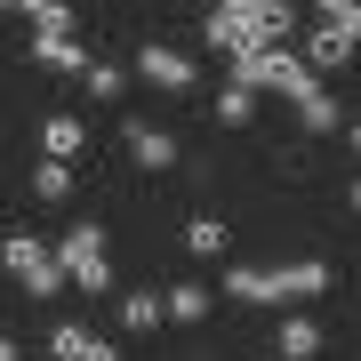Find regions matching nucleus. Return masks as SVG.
<instances>
[{"instance_id": "obj_1", "label": "nucleus", "mask_w": 361, "mask_h": 361, "mask_svg": "<svg viewBox=\"0 0 361 361\" xmlns=\"http://www.w3.org/2000/svg\"><path fill=\"white\" fill-rule=\"evenodd\" d=\"M289 32H297V8H289V0H209V16H201V40L217 56H249V49L289 40Z\"/></svg>"}, {"instance_id": "obj_2", "label": "nucleus", "mask_w": 361, "mask_h": 361, "mask_svg": "<svg viewBox=\"0 0 361 361\" xmlns=\"http://www.w3.org/2000/svg\"><path fill=\"white\" fill-rule=\"evenodd\" d=\"M329 289V257H297V265H233L225 297L233 305H305Z\"/></svg>"}, {"instance_id": "obj_3", "label": "nucleus", "mask_w": 361, "mask_h": 361, "mask_svg": "<svg viewBox=\"0 0 361 361\" xmlns=\"http://www.w3.org/2000/svg\"><path fill=\"white\" fill-rule=\"evenodd\" d=\"M0 265L16 273V289H25L32 305H49V297L73 281L65 257H56V249H40V233H8V241H0Z\"/></svg>"}, {"instance_id": "obj_4", "label": "nucleus", "mask_w": 361, "mask_h": 361, "mask_svg": "<svg viewBox=\"0 0 361 361\" xmlns=\"http://www.w3.org/2000/svg\"><path fill=\"white\" fill-rule=\"evenodd\" d=\"M56 257H65V273H73L80 297H104V289H113V249H104V225L80 217L65 241H56Z\"/></svg>"}, {"instance_id": "obj_5", "label": "nucleus", "mask_w": 361, "mask_h": 361, "mask_svg": "<svg viewBox=\"0 0 361 361\" xmlns=\"http://www.w3.org/2000/svg\"><path fill=\"white\" fill-rule=\"evenodd\" d=\"M233 80H249V89H281V97H297L305 80H322L305 65V56H289L281 40H265V49H249V56H233Z\"/></svg>"}, {"instance_id": "obj_6", "label": "nucleus", "mask_w": 361, "mask_h": 361, "mask_svg": "<svg viewBox=\"0 0 361 361\" xmlns=\"http://www.w3.org/2000/svg\"><path fill=\"white\" fill-rule=\"evenodd\" d=\"M137 80L161 89V97H185V89H193V56L169 49V40H145V49H137Z\"/></svg>"}, {"instance_id": "obj_7", "label": "nucleus", "mask_w": 361, "mask_h": 361, "mask_svg": "<svg viewBox=\"0 0 361 361\" xmlns=\"http://www.w3.org/2000/svg\"><path fill=\"white\" fill-rule=\"evenodd\" d=\"M32 65H40V73H65V80H80V73H89V49H80L73 32H32Z\"/></svg>"}, {"instance_id": "obj_8", "label": "nucleus", "mask_w": 361, "mask_h": 361, "mask_svg": "<svg viewBox=\"0 0 361 361\" xmlns=\"http://www.w3.org/2000/svg\"><path fill=\"white\" fill-rule=\"evenodd\" d=\"M353 49H361V40H353L345 25H305V65H313V73H337V65H353Z\"/></svg>"}, {"instance_id": "obj_9", "label": "nucleus", "mask_w": 361, "mask_h": 361, "mask_svg": "<svg viewBox=\"0 0 361 361\" xmlns=\"http://www.w3.org/2000/svg\"><path fill=\"white\" fill-rule=\"evenodd\" d=\"M49 353H56V361H113L121 345H104L89 322H56V329H49Z\"/></svg>"}, {"instance_id": "obj_10", "label": "nucleus", "mask_w": 361, "mask_h": 361, "mask_svg": "<svg viewBox=\"0 0 361 361\" xmlns=\"http://www.w3.org/2000/svg\"><path fill=\"white\" fill-rule=\"evenodd\" d=\"M289 104H297V121H305L313 137H329V129H345V113H337V97L322 89V80H305V89H297Z\"/></svg>"}, {"instance_id": "obj_11", "label": "nucleus", "mask_w": 361, "mask_h": 361, "mask_svg": "<svg viewBox=\"0 0 361 361\" xmlns=\"http://www.w3.org/2000/svg\"><path fill=\"white\" fill-rule=\"evenodd\" d=\"M32 201H40V209H65V201H73V161L40 153V161H32Z\"/></svg>"}, {"instance_id": "obj_12", "label": "nucleus", "mask_w": 361, "mask_h": 361, "mask_svg": "<svg viewBox=\"0 0 361 361\" xmlns=\"http://www.w3.org/2000/svg\"><path fill=\"white\" fill-rule=\"evenodd\" d=\"M40 153H56V161H80V153H89V129H80L73 113H49V121H40Z\"/></svg>"}, {"instance_id": "obj_13", "label": "nucleus", "mask_w": 361, "mask_h": 361, "mask_svg": "<svg viewBox=\"0 0 361 361\" xmlns=\"http://www.w3.org/2000/svg\"><path fill=\"white\" fill-rule=\"evenodd\" d=\"M161 322H169V297L161 289H129V297H121V329H129V337L161 329Z\"/></svg>"}, {"instance_id": "obj_14", "label": "nucleus", "mask_w": 361, "mask_h": 361, "mask_svg": "<svg viewBox=\"0 0 361 361\" xmlns=\"http://www.w3.org/2000/svg\"><path fill=\"white\" fill-rule=\"evenodd\" d=\"M273 353H281V361H313V353H322V329H313V322H305V313H297V305H289V322H281V329H273Z\"/></svg>"}, {"instance_id": "obj_15", "label": "nucleus", "mask_w": 361, "mask_h": 361, "mask_svg": "<svg viewBox=\"0 0 361 361\" xmlns=\"http://www.w3.org/2000/svg\"><path fill=\"white\" fill-rule=\"evenodd\" d=\"M129 153H137V169H177V137L137 121V129H129Z\"/></svg>"}, {"instance_id": "obj_16", "label": "nucleus", "mask_w": 361, "mask_h": 361, "mask_svg": "<svg viewBox=\"0 0 361 361\" xmlns=\"http://www.w3.org/2000/svg\"><path fill=\"white\" fill-rule=\"evenodd\" d=\"M217 121L225 129H249V121H257V89H249V80H225L217 89Z\"/></svg>"}, {"instance_id": "obj_17", "label": "nucleus", "mask_w": 361, "mask_h": 361, "mask_svg": "<svg viewBox=\"0 0 361 361\" xmlns=\"http://www.w3.org/2000/svg\"><path fill=\"white\" fill-rule=\"evenodd\" d=\"M161 297H169V322H185V329L209 322V289H201V281H169Z\"/></svg>"}, {"instance_id": "obj_18", "label": "nucleus", "mask_w": 361, "mask_h": 361, "mask_svg": "<svg viewBox=\"0 0 361 361\" xmlns=\"http://www.w3.org/2000/svg\"><path fill=\"white\" fill-rule=\"evenodd\" d=\"M80 89H89L97 104H113V97H129V73H121V65H104V56H89V73H80Z\"/></svg>"}, {"instance_id": "obj_19", "label": "nucleus", "mask_w": 361, "mask_h": 361, "mask_svg": "<svg viewBox=\"0 0 361 361\" xmlns=\"http://www.w3.org/2000/svg\"><path fill=\"white\" fill-rule=\"evenodd\" d=\"M225 241H233L225 217H193V225H185V249H193V257H225Z\"/></svg>"}, {"instance_id": "obj_20", "label": "nucleus", "mask_w": 361, "mask_h": 361, "mask_svg": "<svg viewBox=\"0 0 361 361\" xmlns=\"http://www.w3.org/2000/svg\"><path fill=\"white\" fill-rule=\"evenodd\" d=\"M16 8L32 16V32H73V8H65V0H16Z\"/></svg>"}, {"instance_id": "obj_21", "label": "nucleus", "mask_w": 361, "mask_h": 361, "mask_svg": "<svg viewBox=\"0 0 361 361\" xmlns=\"http://www.w3.org/2000/svg\"><path fill=\"white\" fill-rule=\"evenodd\" d=\"M313 16H322V25H345L361 40V0H313Z\"/></svg>"}, {"instance_id": "obj_22", "label": "nucleus", "mask_w": 361, "mask_h": 361, "mask_svg": "<svg viewBox=\"0 0 361 361\" xmlns=\"http://www.w3.org/2000/svg\"><path fill=\"white\" fill-rule=\"evenodd\" d=\"M345 137H353V153H361V121H345Z\"/></svg>"}, {"instance_id": "obj_23", "label": "nucleus", "mask_w": 361, "mask_h": 361, "mask_svg": "<svg viewBox=\"0 0 361 361\" xmlns=\"http://www.w3.org/2000/svg\"><path fill=\"white\" fill-rule=\"evenodd\" d=\"M353 217H361V177H353Z\"/></svg>"}, {"instance_id": "obj_24", "label": "nucleus", "mask_w": 361, "mask_h": 361, "mask_svg": "<svg viewBox=\"0 0 361 361\" xmlns=\"http://www.w3.org/2000/svg\"><path fill=\"white\" fill-rule=\"evenodd\" d=\"M185 8H201V0H185Z\"/></svg>"}, {"instance_id": "obj_25", "label": "nucleus", "mask_w": 361, "mask_h": 361, "mask_svg": "<svg viewBox=\"0 0 361 361\" xmlns=\"http://www.w3.org/2000/svg\"><path fill=\"white\" fill-rule=\"evenodd\" d=\"M0 8H16V0H0Z\"/></svg>"}]
</instances>
